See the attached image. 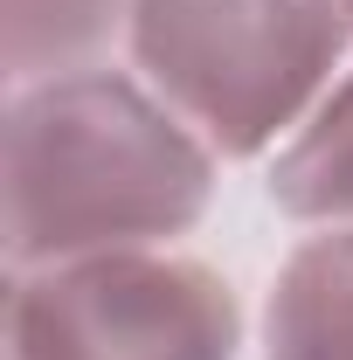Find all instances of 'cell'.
<instances>
[{"label":"cell","instance_id":"6da1fadb","mask_svg":"<svg viewBox=\"0 0 353 360\" xmlns=\"http://www.w3.org/2000/svg\"><path fill=\"white\" fill-rule=\"evenodd\" d=\"M208 201V153L118 77L21 90L0 146L7 264H77L174 236Z\"/></svg>","mask_w":353,"mask_h":360},{"label":"cell","instance_id":"7a4b0ae2","mask_svg":"<svg viewBox=\"0 0 353 360\" xmlns=\"http://www.w3.org/2000/svg\"><path fill=\"white\" fill-rule=\"evenodd\" d=\"M347 42L333 0H132L139 70L222 153H257L326 84Z\"/></svg>","mask_w":353,"mask_h":360},{"label":"cell","instance_id":"3957f363","mask_svg":"<svg viewBox=\"0 0 353 360\" xmlns=\"http://www.w3.org/2000/svg\"><path fill=\"white\" fill-rule=\"evenodd\" d=\"M7 360H236V298L187 257L42 264L7 298Z\"/></svg>","mask_w":353,"mask_h":360},{"label":"cell","instance_id":"277c9868","mask_svg":"<svg viewBox=\"0 0 353 360\" xmlns=\"http://www.w3.org/2000/svg\"><path fill=\"white\" fill-rule=\"evenodd\" d=\"M270 360H353V229L284 264L270 291Z\"/></svg>","mask_w":353,"mask_h":360},{"label":"cell","instance_id":"5b68a950","mask_svg":"<svg viewBox=\"0 0 353 360\" xmlns=\"http://www.w3.org/2000/svg\"><path fill=\"white\" fill-rule=\"evenodd\" d=\"M270 194H277L284 215L353 222V77L333 90V104L298 132V146L277 160Z\"/></svg>","mask_w":353,"mask_h":360},{"label":"cell","instance_id":"8992f818","mask_svg":"<svg viewBox=\"0 0 353 360\" xmlns=\"http://www.w3.org/2000/svg\"><path fill=\"white\" fill-rule=\"evenodd\" d=\"M125 0H0V56L14 77L70 70L111 35Z\"/></svg>","mask_w":353,"mask_h":360},{"label":"cell","instance_id":"52a82bcc","mask_svg":"<svg viewBox=\"0 0 353 360\" xmlns=\"http://www.w3.org/2000/svg\"><path fill=\"white\" fill-rule=\"evenodd\" d=\"M333 7H340V14H347V21H353V0H333Z\"/></svg>","mask_w":353,"mask_h":360}]
</instances>
